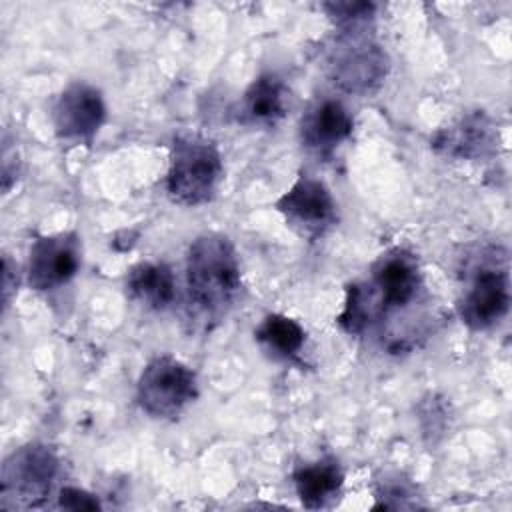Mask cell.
I'll return each instance as SVG.
<instances>
[{"label": "cell", "mask_w": 512, "mask_h": 512, "mask_svg": "<svg viewBox=\"0 0 512 512\" xmlns=\"http://www.w3.org/2000/svg\"><path fill=\"white\" fill-rule=\"evenodd\" d=\"M274 208L292 230L306 238H322L338 220L332 192L322 180L308 174H300Z\"/></svg>", "instance_id": "8992f818"}, {"label": "cell", "mask_w": 512, "mask_h": 512, "mask_svg": "<svg viewBox=\"0 0 512 512\" xmlns=\"http://www.w3.org/2000/svg\"><path fill=\"white\" fill-rule=\"evenodd\" d=\"M354 130V118L350 110L336 98L316 100L300 120L302 144L320 156L332 154L344 144Z\"/></svg>", "instance_id": "8fae6325"}, {"label": "cell", "mask_w": 512, "mask_h": 512, "mask_svg": "<svg viewBox=\"0 0 512 512\" xmlns=\"http://www.w3.org/2000/svg\"><path fill=\"white\" fill-rule=\"evenodd\" d=\"M222 178V156L214 142L194 134L172 140L166 174V192L172 202L202 206L216 196Z\"/></svg>", "instance_id": "7a4b0ae2"}, {"label": "cell", "mask_w": 512, "mask_h": 512, "mask_svg": "<svg viewBox=\"0 0 512 512\" xmlns=\"http://www.w3.org/2000/svg\"><path fill=\"white\" fill-rule=\"evenodd\" d=\"M430 142L436 152L450 158L476 160L488 156L494 150L496 134L488 116L474 112L462 116L448 128H440Z\"/></svg>", "instance_id": "7c38bea8"}, {"label": "cell", "mask_w": 512, "mask_h": 512, "mask_svg": "<svg viewBox=\"0 0 512 512\" xmlns=\"http://www.w3.org/2000/svg\"><path fill=\"white\" fill-rule=\"evenodd\" d=\"M16 286H18V270L10 262V258L4 256V260H2V304H4V308L8 306L10 296L16 290Z\"/></svg>", "instance_id": "44dd1931"}, {"label": "cell", "mask_w": 512, "mask_h": 512, "mask_svg": "<svg viewBox=\"0 0 512 512\" xmlns=\"http://www.w3.org/2000/svg\"><path fill=\"white\" fill-rule=\"evenodd\" d=\"M58 506L66 510H100L102 504L100 500L76 486H64L58 492Z\"/></svg>", "instance_id": "ffe728a7"}, {"label": "cell", "mask_w": 512, "mask_h": 512, "mask_svg": "<svg viewBox=\"0 0 512 512\" xmlns=\"http://www.w3.org/2000/svg\"><path fill=\"white\" fill-rule=\"evenodd\" d=\"M198 396L196 374L174 356L152 358L138 376L136 400L154 418H174Z\"/></svg>", "instance_id": "5b68a950"}, {"label": "cell", "mask_w": 512, "mask_h": 512, "mask_svg": "<svg viewBox=\"0 0 512 512\" xmlns=\"http://www.w3.org/2000/svg\"><path fill=\"white\" fill-rule=\"evenodd\" d=\"M128 296L150 310H166L176 298L174 272L164 262H140L126 278Z\"/></svg>", "instance_id": "9a60e30c"}, {"label": "cell", "mask_w": 512, "mask_h": 512, "mask_svg": "<svg viewBox=\"0 0 512 512\" xmlns=\"http://www.w3.org/2000/svg\"><path fill=\"white\" fill-rule=\"evenodd\" d=\"M80 254L82 248L76 232H58L36 238L28 252V286L38 292H48L68 284L80 268Z\"/></svg>", "instance_id": "ba28073f"}, {"label": "cell", "mask_w": 512, "mask_h": 512, "mask_svg": "<svg viewBox=\"0 0 512 512\" xmlns=\"http://www.w3.org/2000/svg\"><path fill=\"white\" fill-rule=\"evenodd\" d=\"M510 308V282L508 272L494 266L476 270L464 298L458 304L460 320L472 330H488L504 316Z\"/></svg>", "instance_id": "9c48e42d"}, {"label": "cell", "mask_w": 512, "mask_h": 512, "mask_svg": "<svg viewBox=\"0 0 512 512\" xmlns=\"http://www.w3.org/2000/svg\"><path fill=\"white\" fill-rule=\"evenodd\" d=\"M332 82L350 94L374 92L388 74V56L368 30L338 32L326 54Z\"/></svg>", "instance_id": "277c9868"}, {"label": "cell", "mask_w": 512, "mask_h": 512, "mask_svg": "<svg viewBox=\"0 0 512 512\" xmlns=\"http://www.w3.org/2000/svg\"><path fill=\"white\" fill-rule=\"evenodd\" d=\"M190 300L206 314L224 312L242 288L240 262L228 236L208 232L192 240L186 252Z\"/></svg>", "instance_id": "6da1fadb"}, {"label": "cell", "mask_w": 512, "mask_h": 512, "mask_svg": "<svg viewBox=\"0 0 512 512\" xmlns=\"http://www.w3.org/2000/svg\"><path fill=\"white\" fill-rule=\"evenodd\" d=\"M106 120L102 92L86 82L68 84L52 106V124L60 140L92 144Z\"/></svg>", "instance_id": "52a82bcc"}, {"label": "cell", "mask_w": 512, "mask_h": 512, "mask_svg": "<svg viewBox=\"0 0 512 512\" xmlns=\"http://www.w3.org/2000/svg\"><path fill=\"white\" fill-rule=\"evenodd\" d=\"M332 24L338 32L368 30V24L374 18L376 6L372 2H326L322 4Z\"/></svg>", "instance_id": "e0dca14e"}, {"label": "cell", "mask_w": 512, "mask_h": 512, "mask_svg": "<svg viewBox=\"0 0 512 512\" xmlns=\"http://www.w3.org/2000/svg\"><path fill=\"white\" fill-rule=\"evenodd\" d=\"M370 292L366 294V290L360 284H350L346 288V300H344V308L338 314V324L344 332L356 336L362 334L370 322Z\"/></svg>", "instance_id": "ac0fdd59"}, {"label": "cell", "mask_w": 512, "mask_h": 512, "mask_svg": "<svg viewBox=\"0 0 512 512\" xmlns=\"http://www.w3.org/2000/svg\"><path fill=\"white\" fill-rule=\"evenodd\" d=\"M256 342H260L274 358L296 360L304 342V328L286 314H268L254 330Z\"/></svg>", "instance_id": "2e32d148"}, {"label": "cell", "mask_w": 512, "mask_h": 512, "mask_svg": "<svg viewBox=\"0 0 512 512\" xmlns=\"http://www.w3.org/2000/svg\"><path fill=\"white\" fill-rule=\"evenodd\" d=\"M240 120L256 126H274L286 114V86L274 72L256 76L240 100Z\"/></svg>", "instance_id": "5bb4252c"}, {"label": "cell", "mask_w": 512, "mask_h": 512, "mask_svg": "<svg viewBox=\"0 0 512 512\" xmlns=\"http://www.w3.org/2000/svg\"><path fill=\"white\" fill-rule=\"evenodd\" d=\"M372 284L378 290L384 308L408 306L422 286V272L416 256L404 248L384 252L372 266Z\"/></svg>", "instance_id": "30bf717a"}, {"label": "cell", "mask_w": 512, "mask_h": 512, "mask_svg": "<svg viewBox=\"0 0 512 512\" xmlns=\"http://www.w3.org/2000/svg\"><path fill=\"white\" fill-rule=\"evenodd\" d=\"M378 498H384V502L376 504L374 508H404V506H410L406 500L414 496L410 484L402 478H388L380 484L378 492H376Z\"/></svg>", "instance_id": "d6986e66"}, {"label": "cell", "mask_w": 512, "mask_h": 512, "mask_svg": "<svg viewBox=\"0 0 512 512\" xmlns=\"http://www.w3.org/2000/svg\"><path fill=\"white\" fill-rule=\"evenodd\" d=\"M60 470L56 452L38 442L16 448L2 464L0 494L4 508H36L50 496Z\"/></svg>", "instance_id": "3957f363"}, {"label": "cell", "mask_w": 512, "mask_h": 512, "mask_svg": "<svg viewBox=\"0 0 512 512\" xmlns=\"http://www.w3.org/2000/svg\"><path fill=\"white\" fill-rule=\"evenodd\" d=\"M296 494L304 508L318 510L330 506L344 486V472L334 458H320L298 464L292 472Z\"/></svg>", "instance_id": "4fadbf2b"}]
</instances>
